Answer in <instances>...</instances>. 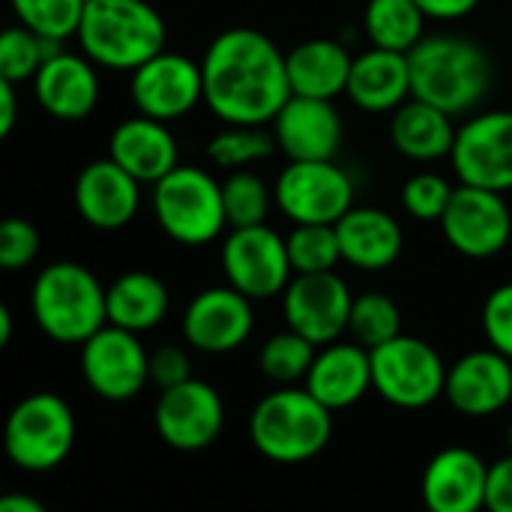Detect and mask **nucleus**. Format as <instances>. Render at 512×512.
Here are the masks:
<instances>
[{"instance_id":"1","label":"nucleus","mask_w":512,"mask_h":512,"mask_svg":"<svg viewBox=\"0 0 512 512\" xmlns=\"http://www.w3.org/2000/svg\"><path fill=\"white\" fill-rule=\"evenodd\" d=\"M204 102L234 126L273 123L291 99L288 60L279 45L255 27L222 30L204 51Z\"/></svg>"},{"instance_id":"2","label":"nucleus","mask_w":512,"mask_h":512,"mask_svg":"<svg viewBox=\"0 0 512 512\" xmlns=\"http://www.w3.org/2000/svg\"><path fill=\"white\" fill-rule=\"evenodd\" d=\"M411 96L444 111L477 108L492 87L489 54L465 36H423L411 51Z\"/></svg>"},{"instance_id":"3","label":"nucleus","mask_w":512,"mask_h":512,"mask_svg":"<svg viewBox=\"0 0 512 512\" xmlns=\"http://www.w3.org/2000/svg\"><path fill=\"white\" fill-rule=\"evenodd\" d=\"M75 36L96 66L135 72L165 51L168 27L147 0H87Z\"/></svg>"},{"instance_id":"4","label":"nucleus","mask_w":512,"mask_h":512,"mask_svg":"<svg viewBox=\"0 0 512 512\" xmlns=\"http://www.w3.org/2000/svg\"><path fill=\"white\" fill-rule=\"evenodd\" d=\"M30 312L48 339L60 345H84L108 324V288H102L87 267L54 261L33 282Z\"/></svg>"},{"instance_id":"5","label":"nucleus","mask_w":512,"mask_h":512,"mask_svg":"<svg viewBox=\"0 0 512 512\" xmlns=\"http://www.w3.org/2000/svg\"><path fill=\"white\" fill-rule=\"evenodd\" d=\"M333 438V411L309 390L282 387L264 396L249 417L252 447L279 465L315 459Z\"/></svg>"},{"instance_id":"6","label":"nucleus","mask_w":512,"mask_h":512,"mask_svg":"<svg viewBox=\"0 0 512 512\" xmlns=\"http://www.w3.org/2000/svg\"><path fill=\"white\" fill-rule=\"evenodd\" d=\"M153 213L159 228L183 246H204L228 228L222 183L192 165H177L153 183Z\"/></svg>"},{"instance_id":"7","label":"nucleus","mask_w":512,"mask_h":512,"mask_svg":"<svg viewBox=\"0 0 512 512\" xmlns=\"http://www.w3.org/2000/svg\"><path fill=\"white\" fill-rule=\"evenodd\" d=\"M3 447L15 468L30 474L54 471L75 447V414L57 393H33L21 399L3 429Z\"/></svg>"},{"instance_id":"8","label":"nucleus","mask_w":512,"mask_h":512,"mask_svg":"<svg viewBox=\"0 0 512 512\" xmlns=\"http://www.w3.org/2000/svg\"><path fill=\"white\" fill-rule=\"evenodd\" d=\"M372 387L390 405L420 411L444 396L447 366L429 342L399 333L372 348Z\"/></svg>"},{"instance_id":"9","label":"nucleus","mask_w":512,"mask_h":512,"mask_svg":"<svg viewBox=\"0 0 512 512\" xmlns=\"http://www.w3.org/2000/svg\"><path fill=\"white\" fill-rule=\"evenodd\" d=\"M276 207L294 222L336 225L354 207V180L336 159H291L279 174Z\"/></svg>"},{"instance_id":"10","label":"nucleus","mask_w":512,"mask_h":512,"mask_svg":"<svg viewBox=\"0 0 512 512\" xmlns=\"http://www.w3.org/2000/svg\"><path fill=\"white\" fill-rule=\"evenodd\" d=\"M441 231L447 243L465 258H495L507 249L512 237V213L504 192L462 183L441 216Z\"/></svg>"},{"instance_id":"11","label":"nucleus","mask_w":512,"mask_h":512,"mask_svg":"<svg viewBox=\"0 0 512 512\" xmlns=\"http://www.w3.org/2000/svg\"><path fill=\"white\" fill-rule=\"evenodd\" d=\"M81 375L105 402H129L150 384V354L138 333L105 324L81 345Z\"/></svg>"},{"instance_id":"12","label":"nucleus","mask_w":512,"mask_h":512,"mask_svg":"<svg viewBox=\"0 0 512 512\" xmlns=\"http://www.w3.org/2000/svg\"><path fill=\"white\" fill-rule=\"evenodd\" d=\"M222 270L228 285L252 300H270L282 294L294 276L288 258V240L267 225L231 228L222 243Z\"/></svg>"},{"instance_id":"13","label":"nucleus","mask_w":512,"mask_h":512,"mask_svg":"<svg viewBox=\"0 0 512 512\" xmlns=\"http://www.w3.org/2000/svg\"><path fill=\"white\" fill-rule=\"evenodd\" d=\"M153 426L159 438L180 453H198L216 444L225 426V402L207 381L189 378L168 390H159L153 408Z\"/></svg>"},{"instance_id":"14","label":"nucleus","mask_w":512,"mask_h":512,"mask_svg":"<svg viewBox=\"0 0 512 512\" xmlns=\"http://www.w3.org/2000/svg\"><path fill=\"white\" fill-rule=\"evenodd\" d=\"M351 306L354 294L333 270L294 273L288 288L282 291V312L288 327L315 342L318 348L336 342L348 330Z\"/></svg>"},{"instance_id":"15","label":"nucleus","mask_w":512,"mask_h":512,"mask_svg":"<svg viewBox=\"0 0 512 512\" xmlns=\"http://www.w3.org/2000/svg\"><path fill=\"white\" fill-rule=\"evenodd\" d=\"M129 96L138 114H147L165 123L180 120L192 108H198V102H204L201 63L165 48L132 72Z\"/></svg>"},{"instance_id":"16","label":"nucleus","mask_w":512,"mask_h":512,"mask_svg":"<svg viewBox=\"0 0 512 512\" xmlns=\"http://www.w3.org/2000/svg\"><path fill=\"white\" fill-rule=\"evenodd\" d=\"M453 168L462 183L510 192L512 189V111H483L471 117L453 144Z\"/></svg>"},{"instance_id":"17","label":"nucleus","mask_w":512,"mask_h":512,"mask_svg":"<svg viewBox=\"0 0 512 512\" xmlns=\"http://www.w3.org/2000/svg\"><path fill=\"white\" fill-rule=\"evenodd\" d=\"M255 327L252 297L234 285L207 288L192 297L183 312V339L201 354L237 351Z\"/></svg>"},{"instance_id":"18","label":"nucleus","mask_w":512,"mask_h":512,"mask_svg":"<svg viewBox=\"0 0 512 512\" xmlns=\"http://www.w3.org/2000/svg\"><path fill=\"white\" fill-rule=\"evenodd\" d=\"M78 216L96 231H120L126 228L141 204V180H135L123 165L111 156L90 162L72 189Z\"/></svg>"},{"instance_id":"19","label":"nucleus","mask_w":512,"mask_h":512,"mask_svg":"<svg viewBox=\"0 0 512 512\" xmlns=\"http://www.w3.org/2000/svg\"><path fill=\"white\" fill-rule=\"evenodd\" d=\"M444 399L465 417H492L512 402V360L498 348L471 351L447 369Z\"/></svg>"},{"instance_id":"20","label":"nucleus","mask_w":512,"mask_h":512,"mask_svg":"<svg viewBox=\"0 0 512 512\" xmlns=\"http://www.w3.org/2000/svg\"><path fill=\"white\" fill-rule=\"evenodd\" d=\"M342 132V114L333 99L291 93L273 117L276 144L288 159H336Z\"/></svg>"},{"instance_id":"21","label":"nucleus","mask_w":512,"mask_h":512,"mask_svg":"<svg viewBox=\"0 0 512 512\" xmlns=\"http://www.w3.org/2000/svg\"><path fill=\"white\" fill-rule=\"evenodd\" d=\"M489 465L468 447L435 453L423 471V504L432 512H477L486 507Z\"/></svg>"},{"instance_id":"22","label":"nucleus","mask_w":512,"mask_h":512,"mask_svg":"<svg viewBox=\"0 0 512 512\" xmlns=\"http://www.w3.org/2000/svg\"><path fill=\"white\" fill-rule=\"evenodd\" d=\"M33 93L42 111L57 120H84L99 102V75L96 63L81 51H60L42 63L33 78Z\"/></svg>"},{"instance_id":"23","label":"nucleus","mask_w":512,"mask_h":512,"mask_svg":"<svg viewBox=\"0 0 512 512\" xmlns=\"http://www.w3.org/2000/svg\"><path fill=\"white\" fill-rule=\"evenodd\" d=\"M306 390L324 402L330 411H345L357 405L372 387V351L360 342H330L312 360L306 375Z\"/></svg>"},{"instance_id":"24","label":"nucleus","mask_w":512,"mask_h":512,"mask_svg":"<svg viewBox=\"0 0 512 512\" xmlns=\"http://www.w3.org/2000/svg\"><path fill=\"white\" fill-rule=\"evenodd\" d=\"M108 156L141 183H156L180 165L171 129L165 126V120L147 114L129 117L114 126L108 138Z\"/></svg>"},{"instance_id":"25","label":"nucleus","mask_w":512,"mask_h":512,"mask_svg":"<svg viewBox=\"0 0 512 512\" xmlns=\"http://www.w3.org/2000/svg\"><path fill=\"white\" fill-rule=\"evenodd\" d=\"M351 102L369 114L396 111L411 96V63L405 51L372 45L354 57L348 90Z\"/></svg>"},{"instance_id":"26","label":"nucleus","mask_w":512,"mask_h":512,"mask_svg":"<svg viewBox=\"0 0 512 512\" xmlns=\"http://www.w3.org/2000/svg\"><path fill=\"white\" fill-rule=\"evenodd\" d=\"M342 261L360 270H387L399 261L405 234L402 225L378 207H351L336 222Z\"/></svg>"},{"instance_id":"27","label":"nucleus","mask_w":512,"mask_h":512,"mask_svg":"<svg viewBox=\"0 0 512 512\" xmlns=\"http://www.w3.org/2000/svg\"><path fill=\"white\" fill-rule=\"evenodd\" d=\"M288 81L291 93L300 96H318V99H336L348 90L354 57L348 48L336 39L315 36L300 45H294L288 54Z\"/></svg>"},{"instance_id":"28","label":"nucleus","mask_w":512,"mask_h":512,"mask_svg":"<svg viewBox=\"0 0 512 512\" xmlns=\"http://www.w3.org/2000/svg\"><path fill=\"white\" fill-rule=\"evenodd\" d=\"M456 132L453 129V114L423 102L417 96H411L408 102H402L393 111L390 120V138L393 147L414 162H438L444 156L453 153L456 144Z\"/></svg>"},{"instance_id":"29","label":"nucleus","mask_w":512,"mask_h":512,"mask_svg":"<svg viewBox=\"0 0 512 512\" xmlns=\"http://www.w3.org/2000/svg\"><path fill=\"white\" fill-rule=\"evenodd\" d=\"M168 297V285L159 276L147 270H129L108 285V324L147 333L165 321Z\"/></svg>"},{"instance_id":"30","label":"nucleus","mask_w":512,"mask_h":512,"mask_svg":"<svg viewBox=\"0 0 512 512\" xmlns=\"http://www.w3.org/2000/svg\"><path fill=\"white\" fill-rule=\"evenodd\" d=\"M363 27L372 45L408 54L423 39L426 12L417 6V0H369Z\"/></svg>"},{"instance_id":"31","label":"nucleus","mask_w":512,"mask_h":512,"mask_svg":"<svg viewBox=\"0 0 512 512\" xmlns=\"http://www.w3.org/2000/svg\"><path fill=\"white\" fill-rule=\"evenodd\" d=\"M60 42L63 39H45L24 24L6 27L0 36V78H9L15 84L27 78L33 81L42 63L63 51Z\"/></svg>"},{"instance_id":"32","label":"nucleus","mask_w":512,"mask_h":512,"mask_svg":"<svg viewBox=\"0 0 512 512\" xmlns=\"http://www.w3.org/2000/svg\"><path fill=\"white\" fill-rule=\"evenodd\" d=\"M279 150L273 129L264 126H234L228 123V129L216 132L207 144L210 159L225 168V171H237L246 168L252 162H261L267 156H273Z\"/></svg>"},{"instance_id":"33","label":"nucleus","mask_w":512,"mask_h":512,"mask_svg":"<svg viewBox=\"0 0 512 512\" xmlns=\"http://www.w3.org/2000/svg\"><path fill=\"white\" fill-rule=\"evenodd\" d=\"M222 201H225L228 228H249V225L267 222L270 207L276 204V195L267 189V183L258 174L237 168L222 183Z\"/></svg>"},{"instance_id":"34","label":"nucleus","mask_w":512,"mask_h":512,"mask_svg":"<svg viewBox=\"0 0 512 512\" xmlns=\"http://www.w3.org/2000/svg\"><path fill=\"white\" fill-rule=\"evenodd\" d=\"M348 333L354 336V342L366 345L369 351L396 339L402 333V312H399L396 300L381 291L354 297Z\"/></svg>"},{"instance_id":"35","label":"nucleus","mask_w":512,"mask_h":512,"mask_svg":"<svg viewBox=\"0 0 512 512\" xmlns=\"http://www.w3.org/2000/svg\"><path fill=\"white\" fill-rule=\"evenodd\" d=\"M315 354H318V345L288 327V330H282V333H276V336H270L264 342L258 363H261V372L270 381L294 384V381L309 375Z\"/></svg>"},{"instance_id":"36","label":"nucleus","mask_w":512,"mask_h":512,"mask_svg":"<svg viewBox=\"0 0 512 512\" xmlns=\"http://www.w3.org/2000/svg\"><path fill=\"white\" fill-rule=\"evenodd\" d=\"M288 258L294 273H324L342 261L336 225L306 222L288 234Z\"/></svg>"},{"instance_id":"37","label":"nucleus","mask_w":512,"mask_h":512,"mask_svg":"<svg viewBox=\"0 0 512 512\" xmlns=\"http://www.w3.org/2000/svg\"><path fill=\"white\" fill-rule=\"evenodd\" d=\"M18 24L45 39H69L78 33L87 0H9Z\"/></svg>"},{"instance_id":"38","label":"nucleus","mask_w":512,"mask_h":512,"mask_svg":"<svg viewBox=\"0 0 512 512\" xmlns=\"http://www.w3.org/2000/svg\"><path fill=\"white\" fill-rule=\"evenodd\" d=\"M450 198H453V186L441 174L423 171L402 186V204L420 222H441Z\"/></svg>"},{"instance_id":"39","label":"nucleus","mask_w":512,"mask_h":512,"mask_svg":"<svg viewBox=\"0 0 512 512\" xmlns=\"http://www.w3.org/2000/svg\"><path fill=\"white\" fill-rule=\"evenodd\" d=\"M39 255V231L27 219H6L0 225V267L24 270Z\"/></svg>"},{"instance_id":"40","label":"nucleus","mask_w":512,"mask_h":512,"mask_svg":"<svg viewBox=\"0 0 512 512\" xmlns=\"http://www.w3.org/2000/svg\"><path fill=\"white\" fill-rule=\"evenodd\" d=\"M483 333L492 348L512 360V282L495 288L483 303Z\"/></svg>"},{"instance_id":"41","label":"nucleus","mask_w":512,"mask_h":512,"mask_svg":"<svg viewBox=\"0 0 512 512\" xmlns=\"http://www.w3.org/2000/svg\"><path fill=\"white\" fill-rule=\"evenodd\" d=\"M189 378H192V372H189V357L183 348L162 345L159 351L150 354V384H156L159 390H168Z\"/></svg>"},{"instance_id":"42","label":"nucleus","mask_w":512,"mask_h":512,"mask_svg":"<svg viewBox=\"0 0 512 512\" xmlns=\"http://www.w3.org/2000/svg\"><path fill=\"white\" fill-rule=\"evenodd\" d=\"M486 510L512 512V453L489 465L486 483Z\"/></svg>"},{"instance_id":"43","label":"nucleus","mask_w":512,"mask_h":512,"mask_svg":"<svg viewBox=\"0 0 512 512\" xmlns=\"http://www.w3.org/2000/svg\"><path fill=\"white\" fill-rule=\"evenodd\" d=\"M417 6L426 12V18H435V21H456V18H465L471 15L480 0H417Z\"/></svg>"},{"instance_id":"44","label":"nucleus","mask_w":512,"mask_h":512,"mask_svg":"<svg viewBox=\"0 0 512 512\" xmlns=\"http://www.w3.org/2000/svg\"><path fill=\"white\" fill-rule=\"evenodd\" d=\"M18 120V96H15V81L0 78V135L6 138L15 129Z\"/></svg>"},{"instance_id":"45","label":"nucleus","mask_w":512,"mask_h":512,"mask_svg":"<svg viewBox=\"0 0 512 512\" xmlns=\"http://www.w3.org/2000/svg\"><path fill=\"white\" fill-rule=\"evenodd\" d=\"M0 512H45V507L30 495H6L0 498Z\"/></svg>"},{"instance_id":"46","label":"nucleus","mask_w":512,"mask_h":512,"mask_svg":"<svg viewBox=\"0 0 512 512\" xmlns=\"http://www.w3.org/2000/svg\"><path fill=\"white\" fill-rule=\"evenodd\" d=\"M12 342V312L9 306H0V348Z\"/></svg>"},{"instance_id":"47","label":"nucleus","mask_w":512,"mask_h":512,"mask_svg":"<svg viewBox=\"0 0 512 512\" xmlns=\"http://www.w3.org/2000/svg\"><path fill=\"white\" fill-rule=\"evenodd\" d=\"M507 444H510V453H512V423H510V429H507Z\"/></svg>"}]
</instances>
